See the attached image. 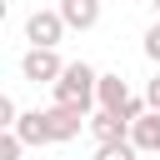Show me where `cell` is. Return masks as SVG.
Returning <instances> with one entry per match:
<instances>
[{"label":"cell","mask_w":160,"mask_h":160,"mask_svg":"<svg viewBox=\"0 0 160 160\" xmlns=\"http://www.w3.org/2000/svg\"><path fill=\"white\" fill-rule=\"evenodd\" d=\"M50 90H55V105H80V110H90V105H95V90H100V75H95L85 60H70L65 75H60Z\"/></svg>","instance_id":"cell-1"},{"label":"cell","mask_w":160,"mask_h":160,"mask_svg":"<svg viewBox=\"0 0 160 160\" xmlns=\"http://www.w3.org/2000/svg\"><path fill=\"white\" fill-rule=\"evenodd\" d=\"M40 115H45V135H50V145L75 140L80 130H90V110H80V105H50V110H40Z\"/></svg>","instance_id":"cell-2"},{"label":"cell","mask_w":160,"mask_h":160,"mask_svg":"<svg viewBox=\"0 0 160 160\" xmlns=\"http://www.w3.org/2000/svg\"><path fill=\"white\" fill-rule=\"evenodd\" d=\"M20 75H25L30 85H55V80L65 75V60H60L55 50H40V45H30V50H25V60H20Z\"/></svg>","instance_id":"cell-3"},{"label":"cell","mask_w":160,"mask_h":160,"mask_svg":"<svg viewBox=\"0 0 160 160\" xmlns=\"http://www.w3.org/2000/svg\"><path fill=\"white\" fill-rule=\"evenodd\" d=\"M65 30H70V25H65V15H60V10H35V15L25 20V40H30V45H40V50H55Z\"/></svg>","instance_id":"cell-4"},{"label":"cell","mask_w":160,"mask_h":160,"mask_svg":"<svg viewBox=\"0 0 160 160\" xmlns=\"http://www.w3.org/2000/svg\"><path fill=\"white\" fill-rule=\"evenodd\" d=\"M90 135H95L100 145H110V140H130V120H120L115 110H95V115H90Z\"/></svg>","instance_id":"cell-5"},{"label":"cell","mask_w":160,"mask_h":160,"mask_svg":"<svg viewBox=\"0 0 160 160\" xmlns=\"http://www.w3.org/2000/svg\"><path fill=\"white\" fill-rule=\"evenodd\" d=\"M55 10L65 15L70 30H90V25H100V0H60Z\"/></svg>","instance_id":"cell-6"},{"label":"cell","mask_w":160,"mask_h":160,"mask_svg":"<svg viewBox=\"0 0 160 160\" xmlns=\"http://www.w3.org/2000/svg\"><path fill=\"white\" fill-rule=\"evenodd\" d=\"M130 145H135V150H155V155H160V110H145V115L130 125Z\"/></svg>","instance_id":"cell-7"},{"label":"cell","mask_w":160,"mask_h":160,"mask_svg":"<svg viewBox=\"0 0 160 160\" xmlns=\"http://www.w3.org/2000/svg\"><path fill=\"white\" fill-rule=\"evenodd\" d=\"M95 100H100V110H125L130 105V85L120 80V75H100V90H95Z\"/></svg>","instance_id":"cell-8"},{"label":"cell","mask_w":160,"mask_h":160,"mask_svg":"<svg viewBox=\"0 0 160 160\" xmlns=\"http://www.w3.org/2000/svg\"><path fill=\"white\" fill-rule=\"evenodd\" d=\"M15 135H20L25 145H50V135H45V115H40V110H25V115L15 120Z\"/></svg>","instance_id":"cell-9"},{"label":"cell","mask_w":160,"mask_h":160,"mask_svg":"<svg viewBox=\"0 0 160 160\" xmlns=\"http://www.w3.org/2000/svg\"><path fill=\"white\" fill-rule=\"evenodd\" d=\"M135 155H140V150H135L130 140H110V145L95 150V160H135Z\"/></svg>","instance_id":"cell-10"},{"label":"cell","mask_w":160,"mask_h":160,"mask_svg":"<svg viewBox=\"0 0 160 160\" xmlns=\"http://www.w3.org/2000/svg\"><path fill=\"white\" fill-rule=\"evenodd\" d=\"M20 150H25V140L15 130H0V160H20Z\"/></svg>","instance_id":"cell-11"},{"label":"cell","mask_w":160,"mask_h":160,"mask_svg":"<svg viewBox=\"0 0 160 160\" xmlns=\"http://www.w3.org/2000/svg\"><path fill=\"white\" fill-rule=\"evenodd\" d=\"M15 120H20L15 100H10V95H0V130H15Z\"/></svg>","instance_id":"cell-12"},{"label":"cell","mask_w":160,"mask_h":160,"mask_svg":"<svg viewBox=\"0 0 160 160\" xmlns=\"http://www.w3.org/2000/svg\"><path fill=\"white\" fill-rule=\"evenodd\" d=\"M145 55H150V60L160 65V20H155V25L145 30Z\"/></svg>","instance_id":"cell-13"},{"label":"cell","mask_w":160,"mask_h":160,"mask_svg":"<svg viewBox=\"0 0 160 160\" xmlns=\"http://www.w3.org/2000/svg\"><path fill=\"white\" fill-rule=\"evenodd\" d=\"M145 105H150V110H160V75L145 85Z\"/></svg>","instance_id":"cell-14"},{"label":"cell","mask_w":160,"mask_h":160,"mask_svg":"<svg viewBox=\"0 0 160 160\" xmlns=\"http://www.w3.org/2000/svg\"><path fill=\"white\" fill-rule=\"evenodd\" d=\"M155 15H160V0H155Z\"/></svg>","instance_id":"cell-15"}]
</instances>
